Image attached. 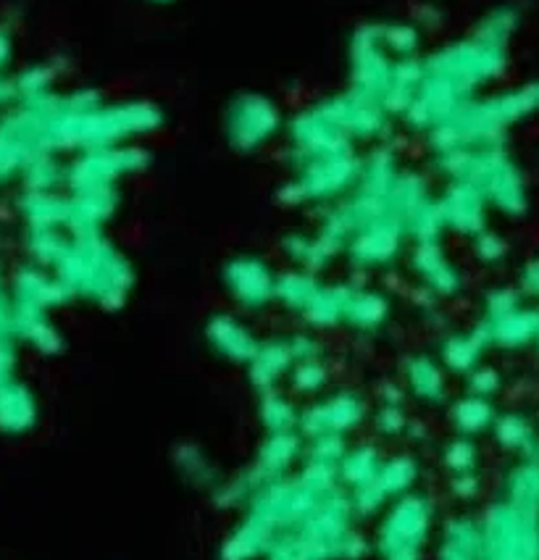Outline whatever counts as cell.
<instances>
[{
    "label": "cell",
    "instance_id": "obj_1",
    "mask_svg": "<svg viewBox=\"0 0 539 560\" xmlns=\"http://www.w3.org/2000/svg\"><path fill=\"white\" fill-rule=\"evenodd\" d=\"M537 110L539 82H529L524 84V88L490 97V101L464 103L443 127H437V132L453 135L456 142H460V137H466V140H479V137H492L503 132L505 127H513V124L537 114Z\"/></svg>",
    "mask_w": 539,
    "mask_h": 560
},
{
    "label": "cell",
    "instance_id": "obj_2",
    "mask_svg": "<svg viewBox=\"0 0 539 560\" xmlns=\"http://www.w3.org/2000/svg\"><path fill=\"white\" fill-rule=\"evenodd\" d=\"M279 124V114L274 103H269L261 95H245L232 103L230 116H226V127L239 145H258L263 137L274 132Z\"/></svg>",
    "mask_w": 539,
    "mask_h": 560
}]
</instances>
